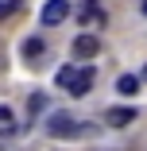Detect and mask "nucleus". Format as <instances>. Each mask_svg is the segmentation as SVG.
<instances>
[{
  "label": "nucleus",
  "mask_w": 147,
  "mask_h": 151,
  "mask_svg": "<svg viewBox=\"0 0 147 151\" xmlns=\"http://www.w3.org/2000/svg\"><path fill=\"white\" fill-rule=\"evenodd\" d=\"M54 81H58V89H66V93L85 97V93L93 89V70H89V66H62Z\"/></svg>",
  "instance_id": "1"
},
{
  "label": "nucleus",
  "mask_w": 147,
  "mask_h": 151,
  "mask_svg": "<svg viewBox=\"0 0 147 151\" xmlns=\"http://www.w3.org/2000/svg\"><path fill=\"white\" fill-rule=\"evenodd\" d=\"M97 50H101V39H97V35H77V39H74V54L81 58V62H89Z\"/></svg>",
  "instance_id": "4"
},
{
  "label": "nucleus",
  "mask_w": 147,
  "mask_h": 151,
  "mask_svg": "<svg viewBox=\"0 0 147 151\" xmlns=\"http://www.w3.org/2000/svg\"><path fill=\"white\" fill-rule=\"evenodd\" d=\"M43 50H47V43H43V39H27V43H23V58H27V62L43 58Z\"/></svg>",
  "instance_id": "7"
},
{
  "label": "nucleus",
  "mask_w": 147,
  "mask_h": 151,
  "mask_svg": "<svg viewBox=\"0 0 147 151\" xmlns=\"http://www.w3.org/2000/svg\"><path fill=\"white\" fill-rule=\"evenodd\" d=\"M132 120H136V109L132 105H120V109H108L105 112V124H112V128H128Z\"/></svg>",
  "instance_id": "5"
},
{
  "label": "nucleus",
  "mask_w": 147,
  "mask_h": 151,
  "mask_svg": "<svg viewBox=\"0 0 147 151\" xmlns=\"http://www.w3.org/2000/svg\"><path fill=\"white\" fill-rule=\"evenodd\" d=\"M47 132H50L54 139H66V136H81V120H77V116H70V112H54V116L47 120Z\"/></svg>",
  "instance_id": "2"
},
{
  "label": "nucleus",
  "mask_w": 147,
  "mask_h": 151,
  "mask_svg": "<svg viewBox=\"0 0 147 151\" xmlns=\"http://www.w3.org/2000/svg\"><path fill=\"white\" fill-rule=\"evenodd\" d=\"M66 16H70V4H66V0H47V4H43V27H58Z\"/></svg>",
  "instance_id": "3"
},
{
  "label": "nucleus",
  "mask_w": 147,
  "mask_h": 151,
  "mask_svg": "<svg viewBox=\"0 0 147 151\" xmlns=\"http://www.w3.org/2000/svg\"><path fill=\"white\" fill-rule=\"evenodd\" d=\"M116 93H120V97H136L139 93V78H132V74L116 78Z\"/></svg>",
  "instance_id": "6"
},
{
  "label": "nucleus",
  "mask_w": 147,
  "mask_h": 151,
  "mask_svg": "<svg viewBox=\"0 0 147 151\" xmlns=\"http://www.w3.org/2000/svg\"><path fill=\"white\" fill-rule=\"evenodd\" d=\"M12 8H16V0H0V19H4V16H8Z\"/></svg>",
  "instance_id": "11"
},
{
  "label": "nucleus",
  "mask_w": 147,
  "mask_h": 151,
  "mask_svg": "<svg viewBox=\"0 0 147 151\" xmlns=\"http://www.w3.org/2000/svg\"><path fill=\"white\" fill-rule=\"evenodd\" d=\"M27 109H31V112H35V116H39V112H43V109H47V97H43V93H35V97H31V105H27Z\"/></svg>",
  "instance_id": "9"
},
{
  "label": "nucleus",
  "mask_w": 147,
  "mask_h": 151,
  "mask_svg": "<svg viewBox=\"0 0 147 151\" xmlns=\"http://www.w3.org/2000/svg\"><path fill=\"white\" fill-rule=\"evenodd\" d=\"M143 16H147V0H143Z\"/></svg>",
  "instance_id": "13"
},
{
  "label": "nucleus",
  "mask_w": 147,
  "mask_h": 151,
  "mask_svg": "<svg viewBox=\"0 0 147 151\" xmlns=\"http://www.w3.org/2000/svg\"><path fill=\"white\" fill-rule=\"evenodd\" d=\"M139 81H147V66H143V78H139Z\"/></svg>",
  "instance_id": "12"
},
{
  "label": "nucleus",
  "mask_w": 147,
  "mask_h": 151,
  "mask_svg": "<svg viewBox=\"0 0 147 151\" xmlns=\"http://www.w3.org/2000/svg\"><path fill=\"white\" fill-rule=\"evenodd\" d=\"M101 16V4L97 0H85V8H81V19H97Z\"/></svg>",
  "instance_id": "8"
},
{
  "label": "nucleus",
  "mask_w": 147,
  "mask_h": 151,
  "mask_svg": "<svg viewBox=\"0 0 147 151\" xmlns=\"http://www.w3.org/2000/svg\"><path fill=\"white\" fill-rule=\"evenodd\" d=\"M12 120H16V116H12V109L0 105V128H12Z\"/></svg>",
  "instance_id": "10"
}]
</instances>
